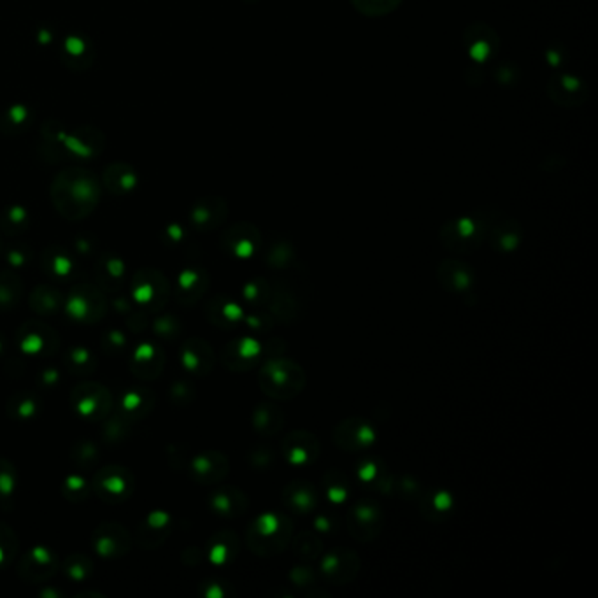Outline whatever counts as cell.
Segmentation results:
<instances>
[{
    "mask_svg": "<svg viewBox=\"0 0 598 598\" xmlns=\"http://www.w3.org/2000/svg\"><path fill=\"white\" fill-rule=\"evenodd\" d=\"M239 549H241V540H239L237 533L223 530V532L216 533L209 540L207 556L212 563L225 565V563H230L232 560L237 558Z\"/></svg>",
    "mask_w": 598,
    "mask_h": 598,
    "instance_id": "836d02e7",
    "label": "cell"
},
{
    "mask_svg": "<svg viewBox=\"0 0 598 598\" xmlns=\"http://www.w3.org/2000/svg\"><path fill=\"white\" fill-rule=\"evenodd\" d=\"M7 262L12 267H21L27 264V255L21 253V250H11L7 255Z\"/></svg>",
    "mask_w": 598,
    "mask_h": 598,
    "instance_id": "94428289",
    "label": "cell"
},
{
    "mask_svg": "<svg viewBox=\"0 0 598 598\" xmlns=\"http://www.w3.org/2000/svg\"><path fill=\"white\" fill-rule=\"evenodd\" d=\"M320 453V441L309 430H293L281 443V455L290 466H313L318 462Z\"/></svg>",
    "mask_w": 598,
    "mask_h": 598,
    "instance_id": "30bf717a",
    "label": "cell"
},
{
    "mask_svg": "<svg viewBox=\"0 0 598 598\" xmlns=\"http://www.w3.org/2000/svg\"><path fill=\"white\" fill-rule=\"evenodd\" d=\"M315 527H316V532H333L335 530V520L329 514H320L315 520Z\"/></svg>",
    "mask_w": 598,
    "mask_h": 598,
    "instance_id": "680465c9",
    "label": "cell"
},
{
    "mask_svg": "<svg viewBox=\"0 0 598 598\" xmlns=\"http://www.w3.org/2000/svg\"><path fill=\"white\" fill-rule=\"evenodd\" d=\"M243 323L248 327V331L255 333H267L272 331L275 320L268 313H253V315H244Z\"/></svg>",
    "mask_w": 598,
    "mask_h": 598,
    "instance_id": "f5cc1de1",
    "label": "cell"
},
{
    "mask_svg": "<svg viewBox=\"0 0 598 598\" xmlns=\"http://www.w3.org/2000/svg\"><path fill=\"white\" fill-rule=\"evenodd\" d=\"M67 365L76 376H83L93 371L95 367V358L86 347H74L67 355Z\"/></svg>",
    "mask_w": 598,
    "mask_h": 598,
    "instance_id": "f6af8a7d",
    "label": "cell"
},
{
    "mask_svg": "<svg viewBox=\"0 0 598 598\" xmlns=\"http://www.w3.org/2000/svg\"><path fill=\"white\" fill-rule=\"evenodd\" d=\"M97 188L84 176H72V181L60 183L59 194H55L57 207L67 218H83L97 203Z\"/></svg>",
    "mask_w": 598,
    "mask_h": 598,
    "instance_id": "5b68a950",
    "label": "cell"
},
{
    "mask_svg": "<svg viewBox=\"0 0 598 598\" xmlns=\"http://www.w3.org/2000/svg\"><path fill=\"white\" fill-rule=\"evenodd\" d=\"M192 477L205 486L218 484L228 475L230 462L219 451H205L192 460Z\"/></svg>",
    "mask_w": 598,
    "mask_h": 598,
    "instance_id": "cb8c5ba5",
    "label": "cell"
},
{
    "mask_svg": "<svg viewBox=\"0 0 598 598\" xmlns=\"http://www.w3.org/2000/svg\"><path fill=\"white\" fill-rule=\"evenodd\" d=\"M293 542V553L297 558L304 562H315L320 560L323 554V540L320 538L318 532L315 530H304L299 533Z\"/></svg>",
    "mask_w": 598,
    "mask_h": 598,
    "instance_id": "e575fe53",
    "label": "cell"
},
{
    "mask_svg": "<svg viewBox=\"0 0 598 598\" xmlns=\"http://www.w3.org/2000/svg\"><path fill=\"white\" fill-rule=\"evenodd\" d=\"M25 219H27V212L20 207H14L5 218V228H9L11 225H21L25 223Z\"/></svg>",
    "mask_w": 598,
    "mask_h": 598,
    "instance_id": "91938a15",
    "label": "cell"
},
{
    "mask_svg": "<svg viewBox=\"0 0 598 598\" xmlns=\"http://www.w3.org/2000/svg\"><path fill=\"white\" fill-rule=\"evenodd\" d=\"M295 250L288 241L272 243L266 253V264L274 270L290 268L295 264Z\"/></svg>",
    "mask_w": 598,
    "mask_h": 598,
    "instance_id": "74e56055",
    "label": "cell"
},
{
    "mask_svg": "<svg viewBox=\"0 0 598 598\" xmlns=\"http://www.w3.org/2000/svg\"><path fill=\"white\" fill-rule=\"evenodd\" d=\"M421 518L434 525H441L448 522L455 513V497L443 488H434L423 491L419 500L416 502Z\"/></svg>",
    "mask_w": 598,
    "mask_h": 598,
    "instance_id": "ffe728a7",
    "label": "cell"
},
{
    "mask_svg": "<svg viewBox=\"0 0 598 598\" xmlns=\"http://www.w3.org/2000/svg\"><path fill=\"white\" fill-rule=\"evenodd\" d=\"M267 313L279 323L284 325H293L300 320L302 316V304L297 299L295 291L284 284V283H275L272 284V291L266 304Z\"/></svg>",
    "mask_w": 598,
    "mask_h": 598,
    "instance_id": "e0dca14e",
    "label": "cell"
},
{
    "mask_svg": "<svg viewBox=\"0 0 598 598\" xmlns=\"http://www.w3.org/2000/svg\"><path fill=\"white\" fill-rule=\"evenodd\" d=\"M266 355V344L255 337H239L228 342L221 351V363L230 372H246L262 362Z\"/></svg>",
    "mask_w": 598,
    "mask_h": 598,
    "instance_id": "9c48e42d",
    "label": "cell"
},
{
    "mask_svg": "<svg viewBox=\"0 0 598 598\" xmlns=\"http://www.w3.org/2000/svg\"><path fill=\"white\" fill-rule=\"evenodd\" d=\"M155 332L163 337H174L179 333V323L176 322L174 316H162L160 320L155 322Z\"/></svg>",
    "mask_w": 598,
    "mask_h": 598,
    "instance_id": "9f6ffc18",
    "label": "cell"
},
{
    "mask_svg": "<svg viewBox=\"0 0 598 598\" xmlns=\"http://www.w3.org/2000/svg\"><path fill=\"white\" fill-rule=\"evenodd\" d=\"M306 383V371L295 360L281 356L267 358L259 374L260 390L272 400L295 399L304 392Z\"/></svg>",
    "mask_w": 598,
    "mask_h": 598,
    "instance_id": "7a4b0ae2",
    "label": "cell"
},
{
    "mask_svg": "<svg viewBox=\"0 0 598 598\" xmlns=\"http://www.w3.org/2000/svg\"><path fill=\"white\" fill-rule=\"evenodd\" d=\"M21 295V283L9 272L0 274V309H11L18 304Z\"/></svg>",
    "mask_w": 598,
    "mask_h": 598,
    "instance_id": "60d3db41",
    "label": "cell"
},
{
    "mask_svg": "<svg viewBox=\"0 0 598 598\" xmlns=\"http://www.w3.org/2000/svg\"><path fill=\"white\" fill-rule=\"evenodd\" d=\"M248 462H250V466H253V468L266 472V470L272 468L274 464H275V455H274V451H272L270 448H267V446H257V448H253V450L250 451V455H248Z\"/></svg>",
    "mask_w": 598,
    "mask_h": 598,
    "instance_id": "816d5d0a",
    "label": "cell"
},
{
    "mask_svg": "<svg viewBox=\"0 0 598 598\" xmlns=\"http://www.w3.org/2000/svg\"><path fill=\"white\" fill-rule=\"evenodd\" d=\"M346 529L362 544L374 542L385 529V513L381 506L371 498L358 500L346 514Z\"/></svg>",
    "mask_w": 598,
    "mask_h": 598,
    "instance_id": "277c9868",
    "label": "cell"
},
{
    "mask_svg": "<svg viewBox=\"0 0 598 598\" xmlns=\"http://www.w3.org/2000/svg\"><path fill=\"white\" fill-rule=\"evenodd\" d=\"M270 291H272V283H268L264 277H255L244 284L243 295H244V300L250 302L251 306L262 307L266 306Z\"/></svg>",
    "mask_w": 598,
    "mask_h": 598,
    "instance_id": "b9f144b4",
    "label": "cell"
},
{
    "mask_svg": "<svg viewBox=\"0 0 598 598\" xmlns=\"http://www.w3.org/2000/svg\"><path fill=\"white\" fill-rule=\"evenodd\" d=\"M293 538V523L283 513H264L257 516L248 530L246 544L257 556L270 558L281 554Z\"/></svg>",
    "mask_w": 598,
    "mask_h": 598,
    "instance_id": "6da1fadb",
    "label": "cell"
},
{
    "mask_svg": "<svg viewBox=\"0 0 598 598\" xmlns=\"http://www.w3.org/2000/svg\"><path fill=\"white\" fill-rule=\"evenodd\" d=\"M246 2H251V4H253V2H259V0H246Z\"/></svg>",
    "mask_w": 598,
    "mask_h": 598,
    "instance_id": "be15d7a7",
    "label": "cell"
},
{
    "mask_svg": "<svg viewBox=\"0 0 598 598\" xmlns=\"http://www.w3.org/2000/svg\"><path fill=\"white\" fill-rule=\"evenodd\" d=\"M360 569H362L360 556L353 549L339 547L327 554H322L320 558V570L323 579L335 586H342L355 581L356 576L360 574Z\"/></svg>",
    "mask_w": 598,
    "mask_h": 598,
    "instance_id": "ba28073f",
    "label": "cell"
},
{
    "mask_svg": "<svg viewBox=\"0 0 598 598\" xmlns=\"http://www.w3.org/2000/svg\"><path fill=\"white\" fill-rule=\"evenodd\" d=\"M437 281L446 291L464 295L472 291L475 284V270L466 262L448 259L437 267Z\"/></svg>",
    "mask_w": 598,
    "mask_h": 598,
    "instance_id": "d6986e66",
    "label": "cell"
},
{
    "mask_svg": "<svg viewBox=\"0 0 598 598\" xmlns=\"http://www.w3.org/2000/svg\"><path fill=\"white\" fill-rule=\"evenodd\" d=\"M358 481L376 493L387 495L394 491V474L379 457H367L356 466Z\"/></svg>",
    "mask_w": 598,
    "mask_h": 598,
    "instance_id": "603a6c76",
    "label": "cell"
},
{
    "mask_svg": "<svg viewBox=\"0 0 598 598\" xmlns=\"http://www.w3.org/2000/svg\"><path fill=\"white\" fill-rule=\"evenodd\" d=\"M378 439L374 425L360 416L346 418L339 421L332 430V441L335 448L347 453H358L371 448Z\"/></svg>",
    "mask_w": 598,
    "mask_h": 598,
    "instance_id": "8992f818",
    "label": "cell"
},
{
    "mask_svg": "<svg viewBox=\"0 0 598 598\" xmlns=\"http://www.w3.org/2000/svg\"><path fill=\"white\" fill-rule=\"evenodd\" d=\"M95 551L104 558H120L131 547L129 533L116 523H106L97 529L93 537Z\"/></svg>",
    "mask_w": 598,
    "mask_h": 598,
    "instance_id": "4316f807",
    "label": "cell"
},
{
    "mask_svg": "<svg viewBox=\"0 0 598 598\" xmlns=\"http://www.w3.org/2000/svg\"><path fill=\"white\" fill-rule=\"evenodd\" d=\"M16 468L11 462L0 458V504L11 500L16 490Z\"/></svg>",
    "mask_w": 598,
    "mask_h": 598,
    "instance_id": "c3c4849f",
    "label": "cell"
},
{
    "mask_svg": "<svg viewBox=\"0 0 598 598\" xmlns=\"http://www.w3.org/2000/svg\"><path fill=\"white\" fill-rule=\"evenodd\" d=\"M39 411V403L37 400L34 399L30 394L25 395H18L9 402V414L12 418H20V419H30L37 414Z\"/></svg>",
    "mask_w": 598,
    "mask_h": 598,
    "instance_id": "7dc6e473",
    "label": "cell"
},
{
    "mask_svg": "<svg viewBox=\"0 0 598 598\" xmlns=\"http://www.w3.org/2000/svg\"><path fill=\"white\" fill-rule=\"evenodd\" d=\"M211 509L223 518H239L246 514L250 507V500L244 491L234 486L216 488L209 497Z\"/></svg>",
    "mask_w": 598,
    "mask_h": 598,
    "instance_id": "484cf974",
    "label": "cell"
},
{
    "mask_svg": "<svg viewBox=\"0 0 598 598\" xmlns=\"http://www.w3.org/2000/svg\"><path fill=\"white\" fill-rule=\"evenodd\" d=\"M181 363L190 374L207 376L216 363L214 349L202 339H190L181 349Z\"/></svg>",
    "mask_w": 598,
    "mask_h": 598,
    "instance_id": "83f0119b",
    "label": "cell"
},
{
    "mask_svg": "<svg viewBox=\"0 0 598 598\" xmlns=\"http://www.w3.org/2000/svg\"><path fill=\"white\" fill-rule=\"evenodd\" d=\"M281 500L290 513L297 516H306V514H313L318 509L320 491L313 482L304 481V479H295L283 488Z\"/></svg>",
    "mask_w": 598,
    "mask_h": 598,
    "instance_id": "ac0fdd59",
    "label": "cell"
},
{
    "mask_svg": "<svg viewBox=\"0 0 598 598\" xmlns=\"http://www.w3.org/2000/svg\"><path fill=\"white\" fill-rule=\"evenodd\" d=\"M93 486L104 500L124 502L132 493V474L122 466H106L95 475Z\"/></svg>",
    "mask_w": 598,
    "mask_h": 598,
    "instance_id": "2e32d148",
    "label": "cell"
},
{
    "mask_svg": "<svg viewBox=\"0 0 598 598\" xmlns=\"http://www.w3.org/2000/svg\"><path fill=\"white\" fill-rule=\"evenodd\" d=\"M466 46L468 48V53L474 60L484 62L488 60L500 44L498 36L486 25H472L466 32Z\"/></svg>",
    "mask_w": 598,
    "mask_h": 598,
    "instance_id": "f1b7e54d",
    "label": "cell"
},
{
    "mask_svg": "<svg viewBox=\"0 0 598 598\" xmlns=\"http://www.w3.org/2000/svg\"><path fill=\"white\" fill-rule=\"evenodd\" d=\"M72 409L86 419H100L111 409V394L97 383L79 385L72 394Z\"/></svg>",
    "mask_w": 598,
    "mask_h": 598,
    "instance_id": "7c38bea8",
    "label": "cell"
},
{
    "mask_svg": "<svg viewBox=\"0 0 598 598\" xmlns=\"http://www.w3.org/2000/svg\"><path fill=\"white\" fill-rule=\"evenodd\" d=\"M127 344V335L122 331H109L106 335V347H113V349H124Z\"/></svg>",
    "mask_w": 598,
    "mask_h": 598,
    "instance_id": "6f0895ef",
    "label": "cell"
},
{
    "mask_svg": "<svg viewBox=\"0 0 598 598\" xmlns=\"http://www.w3.org/2000/svg\"><path fill=\"white\" fill-rule=\"evenodd\" d=\"M64 495H66L68 500H74V502H79L83 500L84 497H88V482L84 477L81 475H68L64 482Z\"/></svg>",
    "mask_w": 598,
    "mask_h": 598,
    "instance_id": "f907efd6",
    "label": "cell"
},
{
    "mask_svg": "<svg viewBox=\"0 0 598 598\" xmlns=\"http://www.w3.org/2000/svg\"><path fill=\"white\" fill-rule=\"evenodd\" d=\"M2 351H4V340L0 339V353H2Z\"/></svg>",
    "mask_w": 598,
    "mask_h": 598,
    "instance_id": "6125c7cd",
    "label": "cell"
},
{
    "mask_svg": "<svg viewBox=\"0 0 598 598\" xmlns=\"http://www.w3.org/2000/svg\"><path fill=\"white\" fill-rule=\"evenodd\" d=\"M547 95L562 108H579L588 99V88L579 77L558 72L547 81Z\"/></svg>",
    "mask_w": 598,
    "mask_h": 598,
    "instance_id": "9a60e30c",
    "label": "cell"
},
{
    "mask_svg": "<svg viewBox=\"0 0 598 598\" xmlns=\"http://www.w3.org/2000/svg\"><path fill=\"white\" fill-rule=\"evenodd\" d=\"M90 569H92L90 562L81 558L79 554L70 556L66 562V567H64L67 576L74 581H83L90 574Z\"/></svg>",
    "mask_w": 598,
    "mask_h": 598,
    "instance_id": "db71d44e",
    "label": "cell"
},
{
    "mask_svg": "<svg viewBox=\"0 0 598 598\" xmlns=\"http://www.w3.org/2000/svg\"><path fill=\"white\" fill-rule=\"evenodd\" d=\"M290 583L299 590L302 592L304 595L311 597V590H316L320 595H325L327 597V592H320L318 588V574L311 569V567H295L291 572H290Z\"/></svg>",
    "mask_w": 598,
    "mask_h": 598,
    "instance_id": "f35d334b",
    "label": "cell"
},
{
    "mask_svg": "<svg viewBox=\"0 0 598 598\" xmlns=\"http://www.w3.org/2000/svg\"><path fill=\"white\" fill-rule=\"evenodd\" d=\"M228 214L227 202L218 197H209V199L200 200L199 203L192 211V223L197 230L207 232L216 227H219Z\"/></svg>",
    "mask_w": 598,
    "mask_h": 598,
    "instance_id": "4dcf8cb0",
    "label": "cell"
},
{
    "mask_svg": "<svg viewBox=\"0 0 598 598\" xmlns=\"http://www.w3.org/2000/svg\"><path fill=\"white\" fill-rule=\"evenodd\" d=\"M125 272H127L125 262L120 260V259L115 257V255H109V257H106V259L100 262V274H102V275H99V277H102V283H104V284H108V281H111V283H120V281H124Z\"/></svg>",
    "mask_w": 598,
    "mask_h": 598,
    "instance_id": "681fc988",
    "label": "cell"
},
{
    "mask_svg": "<svg viewBox=\"0 0 598 598\" xmlns=\"http://www.w3.org/2000/svg\"><path fill=\"white\" fill-rule=\"evenodd\" d=\"M16 551V538L9 527L0 525V567H4Z\"/></svg>",
    "mask_w": 598,
    "mask_h": 598,
    "instance_id": "11a10c76",
    "label": "cell"
},
{
    "mask_svg": "<svg viewBox=\"0 0 598 598\" xmlns=\"http://www.w3.org/2000/svg\"><path fill=\"white\" fill-rule=\"evenodd\" d=\"M205 315H207V320L214 327L223 329V331H232L243 323L244 309L241 307V304H237L227 295H216L205 306Z\"/></svg>",
    "mask_w": 598,
    "mask_h": 598,
    "instance_id": "d4e9b609",
    "label": "cell"
},
{
    "mask_svg": "<svg viewBox=\"0 0 598 598\" xmlns=\"http://www.w3.org/2000/svg\"><path fill=\"white\" fill-rule=\"evenodd\" d=\"M44 268L53 277H68L70 272L74 270V262L64 250L57 248V250L48 251V255L44 257Z\"/></svg>",
    "mask_w": 598,
    "mask_h": 598,
    "instance_id": "7bdbcfd3",
    "label": "cell"
},
{
    "mask_svg": "<svg viewBox=\"0 0 598 598\" xmlns=\"http://www.w3.org/2000/svg\"><path fill=\"white\" fill-rule=\"evenodd\" d=\"M423 486L421 482L416 479V477H411V475H402V477H395L394 479V491L392 493H397L399 497H402L403 500L407 502H418L419 497L423 495Z\"/></svg>",
    "mask_w": 598,
    "mask_h": 598,
    "instance_id": "bcb514c9",
    "label": "cell"
},
{
    "mask_svg": "<svg viewBox=\"0 0 598 598\" xmlns=\"http://www.w3.org/2000/svg\"><path fill=\"white\" fill-rule=\"evenodd\" d=\"M67 313L76 322H97L106 313V302L100 291L92 286H77L66 302Z\"/></svg>",
    "mask_w": 598,
    "mask_h": 598,
    "instance_id": "5bb4252c",
    "label": "cell"
},
{
    "mask_svg": "<svg viewBox=\"0 0 598 598\" xmlns=\"http://www.w3.org/2000/svg\"><path fill=\"white\" fill-rule=\"evenodd\" d=\"M491 216L490 211H479L446 221L439 232L443 246L457 255L475 251L486 241Z\"/></svg>",
    "mask_w": 598,
    "mask_h": 598,
    "instance_id": "3957f363",
    "label": "cell"
},
{
    "mask_svg": "<svg viewBox=\"0 0 598 598\" xmlns=\"http://www.w3.org/2000/svg\"><path fill=\"white\" fill-rule=\"evenodd\" d=\"M57 567H59V562L55 558V554L43 546H36L20 562L18 574L25 581H34V583L36 581H46L55 574Z\"/></svg>",
    "mask_w": 598,
    "mask_h": 598,
    "instance_id": "7402d4cb",
    "label": "cell"
},
{
    "mask_svg": "<svg viewBox=\"0 0 598 598\" xmlns=\"http://www.w3.org/2000/svg\"><path fill=\"white\" fill-rule=\"evenodd\" d=\"M221 250L237 260H248L262 250V234L253 223H235L221 234Z\"/></svg>",
    "mask_w": 598,
    "mask_h": 598,
    "instance_id": "52a82bcc",
    "label": "cell"
},
{
    "mask_svg": "<svg viewBox=\"0 0 598 598\" xmlns=\"http://www.w3.org/2000/svg\"><path fill=\"white\" fill-rule=\"evenodd\" d=\"M209 286V275L202 267H188L181 272L176 286V297L181 304L192 306L205 293Z\"/></svg>",
    "mask_w": 598,
    "mask_h": 598,
    "instance_id": "f546056e",
    "label": "cell"
},
{
    "mask_svg": "<svg viewBox=\"0 0 598 598\" xmlns=\"http://www.w3.org/2000/svg\"><path fill=\"white\" fill-rule=\"evenodd\" d=\"M163 367V355L151 344H142L133 353L132 371L135 376L144 379L158 378Z\"/></svg>",
    "mask_w": 598,
    "mask_h": 598,
    "instance_id": "d6a6232c",
    "label": "cell"
},
{
    "mask_svg": "<svg viewBox=\"0 0 598 598\" xmlns=\"http://www.w3.org/2000/svg\"><path fill=\"white\" fill-rule=\"evenodd\" d=\"M486 241L498 253H513L523 241V228L518 219L493 212Z\"/></svg>",
    "mask_w": 598,
    "mask_h": 598,
    "instance_id": "4fadbf2b",
    "label": "cell"
},
{
    "mask_svg": "<svg viewBox=\"0 0 598 598\" xmlns=\"http://www.w3.org/2000/svg\"><path fill=\"white\" fill-rule=\"evenodd\" d=\"M132 297L133 302L140 307H148L151 311L160 309L169 297V283L160 272H139L133 277Z\"/></svg>",
    "mask_w": 598,
    "mask_h": 598,
    "instance_id": "8fae6325",
    "label": "cell"
},
{
    "mask_svg": "<svg viewBox=\"0 0 598 598\" xmlns=\"http://www.w3.org/2000/svg\"><path fill=\"white\" fill-rule=\"evenodd\" d=\"M322 486H323L329 500L335 502V504H342L349 497L351 482H349L347 475L342 474L340 470H329L322 479Z\"/></svg>",
    "mask_w": 598,
    "mask_h": 598,
    "instance_id": "d590c367",
    "label": "cell"
},
{
    "mask_svg": "<svg viewBox=\"0 0 598 598\" xmlns=\"http://www.w3.org/2000/svg\"><path fill=\"white\" fill-rule=\"evenodd\" d=\"M351 4L360 14L378 18L397 11L402 0H351Z\"/></svg>",
    "mask_w": 598,
    "mask_h": 598,
    "instance_id": "ab89813d",
    "label": "cell"
},
{
    "mask_svg": "<svg viewBox=\"0 0 598 598\" xmlns=\"http://www.w3.org/2000/svg\"><path fill=\"white\" fill-rule=\"evenodd\" d=\"M153 403L151 394L148 392H140V390H132L131 394H127L124 400H122V407H124V414L127 418H140V414H144Z\"/></svg>",
    "mask_w": 598,
    "mask_h": 598,
    "instance_id": "ee69618b",
    "label": "cell"
},
{
    "mask_svg": "<svg viewBox=\"0 0 598 598\" xmlns=\"http://www.w3.org/2000/svg\"><path fill=\"white\" fill-rule=\"evenodd\" d=\"M30 306L37 315H52L55 311L60 309L62 306V297L59 291H55V288L50 286H39L36 288V291L32 293L30 299Z\"/></svg>",
    "mask_w": 598,
    "mask_h": 598,
    "instance_id": "8d00e7d4",
    "label": "cell"
},
{
    "mask_svg": "<svg viewBox=\"0 0 598 598\" xmlns=\"http://www.w3.org/2000/svg\"><path fill=\"white\" fill-rule=\"evenodd\" d=\"M251 425L262 437H274L284 427V412L274 402L259 403L251 414Z\"/></svg>",
    "mask_w": 598,
    "mask_h": 598,
    "instance_id": "1f68e13d",
    "label": "cell"
},
{
    "mask_svg": "<svg viewBox=\"0 0 598 598\" xmlns=\"http://www.w3.org/2000/svg\"><path fill=\"white\" fill-rule=\"evenodd\" d=\"M18 342L20 349L27 355L48 356L57 347V335L48 325L41 322H28L20 329Z\"/></svg>",
    "mask_w": 598,
    "mask_h": 598,
    "instance_id": "44dd1931",
    "label": "cell"
}]
</instances>
